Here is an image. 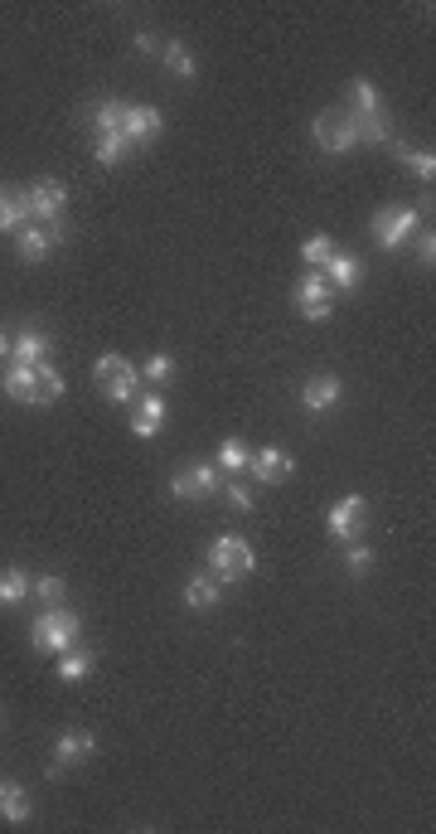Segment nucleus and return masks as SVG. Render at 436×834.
Returning <instances> with one entry per match:
<instances>
[{
  "label": "nucleus",
  "mask_w": 436,
  "mask_h": 834,
  "mask_svg": "<svg viewBox=\"0 0 436 834\" xmlns=\"http://www.w3.org/2000/svg\"><path fill=\"white\" fill-rule=\"evenodd\" d=\"M122 112H126V102H117V97H102V102H93L88 107V127H93V136H107V131H122Z\"/></svg>",
  "instance_id": "23"
},
{
  "label": "nucleus",
  "mask_w": 436,
  "mask_h": 834,
  "mask_svg": "<svg viewBox=\"0 0 436 834\" xmlns=\"http://www.w3.org/2000/svg\"><path fill=\"white\" fill-rule=\"evenodd\" d=\"M10 345H15V340H10V335H0V359H10Z\"/></svg>",
  "instance_id": "38"
},
{
  "label": "nucleus",
  "mask_w": 436,
  "mask_h": 834,
  "mask_svg": "<svg viewBox=\"0 0 436 834\" xmlns=\"http://www.w3.org/2000/svg\"><path fill=\"white\" fill-rule=\"evenodd\" d=\"M136 49H141V54H156L160 49V39L151 30H136Z\"/></svg>",
  "instance_id": "37"
},
{
  "label": "nucleus",
  "mask_w": 436,
  "mask_h": 834,
  "mask_svg": "<svg viewBox=\"0 0 436 834\" xmlns=\"http://www.w3.org/2000/svg\"><path fill=\"white\" fill-rule=\"evenodd\" d=\"M30 214L44 228H63V214H68V185L54 180V175H39L30 185Z\"/></svg>",
  "instance_id": "6"
},
{
  "label": "nucleus",
  "mask_w": 436,
  "mask_h": 834,
  "mask_svg": "<svg viewBox=\"0 0 436 834\" xmlns=\"http://www.w3.org/2000/svg\"><path fill=\"white\" fill-rule=\"evenodd\" d=\"M393 156H398V161H403L407 170L422 180V185H432V180H436V156H432V151H417V146H407V141H393Z\"/></svg>",
  "instance_id": "26"
},
{
  "label": "nucleus",
  "mask_w": 436,
  "mask_h": 834,
  "mask_svg": "<svg viewBox=\"0 0 436 834\" xmlns=\"http://www.w3.org/2000/svg\"><path fill=\"white\" fill-rule=\"evenodd\" d=\"M30 597H39L44 607H63V602H68V582H63L59 573H44V578L34 582Z\"/></svg>",
  "instance_id": "29"
},
{
  "label": "nucleus",
  "mask_w": 436,
  "mask_h": 834,
  "mask_svg": "<svg viewBox=\"0 0 436 834\" xmlns=\"http://www.w3.org/2000/svg\"><path fill=\"white\" fill-rule=\"evenodd\" d=\"M369 568H374V548H364L359 539L344 544V573H349V578H364Z\"/></svg>",
  "instance_id": "32"
},
{
  "label": "nucleus",
  "mask_w": 436,
  "mask_h": 834,
  "mask_svg": "<svg viewBox=\"0 0 436 834\" xmlns=\"http://www.w3.org/2000/svg\"><path fill=\"white\" fill-rule=\"evenodd\" d=\"M160 427H165V398H160V393H146V398H136V413H131V432H136L141 442H151Z\"/></svg>",
  "instance_id": "16"
},
{
  "label": "nucleus",
  "mask_w": 436,
  "mask_h": 834,
  "mask_svg": "<svg viewBox=\"0 0 436 834\" xmlns=\"http://www.w3.org/2000/svg\"><path fill=\"white\" fill-rule=\"evenodd\" d=\"M218 602H223V582H218L214 573H194V578L185 582V607L189 611H214Z\"/></svg>",
  "instance_id": "20"
},
{
  "label": "nucleus",
  "mask_w": 436,
  "mask_h": 834,
  "mask_svg": "<svg viewBox=\"0 0 436 834\" xmlns=\"http://www.w3.org/2000/svg\"><path fill=\"white\" fill-rule=\"evenodd\" d=\"M160 131H165V117H160L156 107H146V102H126L122 136L131 141V146H146V141H156Z\"/></svg>",
  "instance_id": "11"
},
{
  "label": "nucleus",
  "mask_w": 436,
  "mask_h": 834,
  "mask_svg": "<svg viewBox=\"0 0 436 834\" xmlns=\"http://www.w3.org/2000/svg\"><path fill=\"white\" fill-rule=\"evenodd\" d=\"M49 350H54V340H49L44 330H20L15 345H10V359H15V364H44Z\"/></svg>",
  "instance_id": "21"
},
{
  "label": "nucleus",
  "mask_w": 436,
  "mask_h": 834,
  "mask_svg": "<svg viewBox=\"0 0 436 834\" xmlns=\"http://www.w3.org/2000/svg\"><path fill=\"white\" fill-rule=\"evenodd\" d=\"M209 573L218 582H248L257 573V553H252L248 539H238V534H223L209 544Z\"/></svg>",
  "instance_id": "2"
},
{
  "label": "nucleus",
  "mask_w": 436,
  "mask_h": 834,
  "mask_svg": "<svg viewBox=\"0 0 436 834\" xmlns=\"http://www.w3.org/2000/svg\"><path fill=\"white\" fill-rule=\"evenodd\" d=\"M0 384H5V398H15V403H39V364H15L10 359Z\"/></svg>",
  "instance_id": "14"
},
{
  "label": "nucleus",
  "mask_w": 436,
  "mask_h": 834,
  "mask_svg": "<svg viewBox=\"0 0 436 834\" xmlns=\"http://www.w3.org/2000/svg\"><path fill=\"white\" fill-rule=\"evenodd\" d=\"M248 461H252V451L238 442V437H223L218 442V466L223 471H248Z\"/></svg>",
  "instance_id": "30"
},
{
  "label": "nucleus",
  "mask_w": 436,
  "mask_h": 834,
  "mask_svg": "<svg viewBox=\"0 0 436 834\" xmlns=\"http://www.w3.org/2000/svg\"><path fill=\"white\" fill-rule=\"evenodd\" d=\"M160 64L170 68L180 83H189V78L199 73V64H194V54H189L185 39H165V44H160Z\"/></svg>",
  "instance_id": "22"
},
{
  "label": "nucleus",
  "mask_w": 436,
  "mask_h": 834,
  "mask_svg": "<svg viewBox=\"0 0 436 834\" xmlns=\"http://www.w3.org/2000/svg\"><path fill=\"white\" fill-rule=\"evenodd\" d=\"M330 257H335V243H330V238H320V233H315V238H306V243H301V262H306L311 272H320V267H325Z\"/></svg>",
  "instance_id": "31"
},
{
  "label": "nucleus",
  "mask_w": 436,
  "mask_h": 834,
  "mask_svg": "<svg viewBox=\"0 0 436 834\" xmlns=\"http://www.w3.org/2000/svg\"><path fill=\"white\" fill-rule=\"evenodd\" d=\"M59 393H63V374L44 359L39 364V403H59Z\"/></svg>",
  "instance_id": "34"
},
{
  "label": "nucleus",
  "mask_w": 436,
  "mask_h": 834,
  "mask_svg": "<svg viewBox=\"0 0 436 834\" xmlns=\"http://www.w3.org/2000/svg\"><path fill=\"white\" fill-rule=\"evenodd\" d=\"M218 495H228V505H233L238 514H252V505H257V500H252V490H243V485H223Z\"/></svg>",
  "instance_id": "35"
},
{
  "label": "nucleus",
  "mask_w": 436,
  "mask_h": 834,
  "mask_svg": "<svg viewBox=\"0 0 436 834\" xmlns=\"http://www.w3.org/2000/svg\"><path fill=\"white\" fill-rule=\"evenodd\" d=\"M30 815H34L30 791L20 781H0V820L5 825H30Z\"/></svg>",
  "instance_id": "17"
},
{
  "label": "nucleus",
  "mask_w": 436,
  "mask_h": 834,
  "mask_svg": "<svg viewBox=\"0 0 436 834\" xmlns=\"http://www.w3.org/2000/svg\"><path fill=\"white\" fill-rule=\"evenodd\" d=\"M54 248H59V243H54V233H49L44 224H30V228L15 233V253H20V262H34V267H39Z\"/></svg>",
  "instance_id": "19"
},
{
  "label": "nucleus",
  "mask_w": 436,
  "mask_h": 834,
  "mask_svg": "<svg viewBox=\"0 0 436 834\" xmlns=\"http://www.w3.org/2000/svg\"><path fill=\"white\" fill-rule=\"evenodd\" d=\"M93 379H97V393L107 403H136V388H141V369L122 359V354H102L93 364Z\"/></svg>",
  "instance_id": "3"
},
{
  "label": "nucleus",
  "mask_w": 436,
  "mask_h": 834,
  "mask_svg": "<svg viewBox=\"0 0 436 834\" xmlns=\"http://www.w3.org/2000/svg\"><path fill=\"white\" fill-rule=\"evenodd\" d=\"M141 379H151L156 388H165L175 379V359H170V354H151V359L141 364Z\"/></svg>",
  "instance_id": "33"
},
{
  "label": "nucleus",
  "mask_w": 436,
  "mask_h": 834,
  "mask_svg": "<svg viewBox=\"0 0 436 834\" xmlns=\"http://www.w3.org/2000/svg\"><path fill=\"white\" fill-rule=\"evenodd\" d=\"M417 224H422V209L417 204H383V209H374V224H369V233H374L378 248H403L407 238L417 233Z\"/></svg>",
  "instance_id": "4"
},
{
  "label": "nucleus",
  "mask_w": 436,
  "mask_h": 834,
  "mask_svg": "<svg viewBox=\"0 0 436 834\" xmlns=\"http://www.w3.org/2000/svg\"><path fill=\"white\" fill-rule=\"evenodd\" d=\"M311 136H315V146H320L325 156H344V151L359 146L354 117H349V112H320V117L311 122Z\"/></svg>",
  "instance_id": "7"
},
{
  "label": "nucleus",
  "mask_w": 436,
  "mask_h": 834,
  "mask_svg": "<svg viewBox=\"0 0 436 834\" xmlns=\"http://www.w3.org/2000/svg\"><path fill=\"white\" fill-rule=\"evenodd\" d=\"M88 674H93V650H78V645H73L68 655H59V679L63 684H83Z\"/></svg>",
  "instance_id": "28"
},
{
  "label": "nucleus",
  "mask_w": 436,
  "mask_h": 834,
  "mask_svg": "<svg viewBox=\"0 0 436 834\" xmlns=\"http://www.w3.org/2000/svg\"><path fill=\"white\" fill-rule=\"evenodd\" d=\"M340 398H344V384L335 379V374H311L306 388H301V403H306L311 413H330Z\"/></svg>",
  "instance_id": "13"
},
{
  "label": "nucleus",
  "mask_w": 436,
  "mask_h": 834,
  "mask_svg": "<svg viewBox=\"0 0 436 834\" xmlns=\"http://www.w3.org/2000/svg\"><path fill=\"white\" fill-rule=\"evenodd\" d=\"M78 636H83V616L68 607L39 611V621L30 626V641L39 655H68V650L78 645Z\"/></svg>",
  "instance_id": "1"
},
{
  "label": "nucleus",
  "mask_w": 436,
  "mask_h": 834,
  "mask_svg": "<svg viewBox=\"0 0 436 834\" xmlns=\"http://www.w3.org/2000/svg\"><path fill=\"white\" fill-rule=\"evenodd\" d=\"M432 257H436V238H432V233H422V243H417V262H422L427 272H432Z\"/></svg>",
  "instance_id": "36"
},
{
  "label": "nucleus",
  "mask_w": 436,
  "mask_h": 834,
  "mask_svg": "<svg viewBox=\"0 0 436 834\" xmlns=\"http://www.w3.org/2000/svg\"><path fill=\"white\" fill-rule=\"evenodd\" d=\"M93 733L88 728H63L59 733V742H54V757H49V781H59L63 771H73V767H83L88 757H93Z\"/></svg>",
  "instance_id": "8"
},
{
  "label": "nucleus",
  "mask_w": 436,
  "mask_h": 834,
  "mask_svg": "<svg viewBox=\"0 0 436 834\" xmlns=\"http://www.w3.org/2000/svg\"><path fill=\"white\" fill-rule=\"evenodd\" d=\"M218 490H223L218 466H185V471L170 476V495L175 500H199V495H218Z\"/></svg>",
  "instance_id": "10"
},
{
  "label": "nucleus",
  "mask_w": 436,
  "mask_h": 834,
  "mask_svg": "<svg viewBox=\"0 0 436 834\" xmlns=\"http://www.w3.org/2000/svg\"><path fill=\"white\" fill-rule=\"evenodd\" d=\"M364 519H369L364 495H344V500H335L330 514H325V524H330V534H335L340 544H354V539L364 534Z\"/></svg>",
  "instance_id": "9"
},
{
  "label": "nucleus",
  "mask_w": 436,
  "mask_h": 834,
  "mask_svg": "<svg viewBox=\"0 0 436 834\" xmlns=\"http://www.w3.org/2000/svg\"><path fill=\"white\" fill-rule=\"evenodd\" d=\"M349 112H359V117H378L383 112V93H378V83H369V78H354L349 83Z\"/></svg>",
  "instance_id": "27"
},
{
  "label": "nucleus",
  "mask_w": 436,
  "mask_h": 834,
  "mask_svg": "<svg viewBox=\"0 0 436 834\" xmlns=\"http://www.w3.org/2000/svg\"><path fill=\"white\" fill-rule=\"evenodd\" d=\"M320 272H325V282H330L335 291H354L359 282H364V262H359L354 253H340V248H335V257H330Z\"/></svg>",
  "instance_id": "18"
},
{
  "label": "nucleus",
  "mask_w": 436,
  "mask_h": 834,
  "mask_svg": "<svg viewBox=\"0 0 436 834\" xmlns=\"http://www.w3.org/2000/svg\"><path fill=\"white\" fill-rule=\"evenodd\" d=\"M34 592V578L25 568H0V607H20Z\"/></svg>",
  "instance_id": "25"
},
{
  "label": "nucleus",
  "mask_w": 436,
  "mask_h": 834,
  "mask_svg": "<svg viewBox=\"0 0 436 834\" xmlns=\"http://www.w3.org/2000/svg\"><path fill=\"white\" fill-rule=\"evenodd\" d=\"M34 214H30V194L10 190V185H0V233H20V228H30Z\"/></svg>",
  "instance_id": "15"
},
{
  "label": "nucleus",
  "mask_w": 436,
  "mask_h": 834,
  "mask_svg": "<svg viewBox=\"0 0 436 834\" xmlns=\"http://www.w3.org/2000/svg\"><path fill=\"white\" fill-rule=\"evenodd\" d=\"M291 301H296V316L301 321H330V311H335V287L325 282V272H306L296 291H291Z\"/></svg>",
  "instance_id": "5"
},
{
  "label": "nucleus",
  "mask_w": 436,
  "mask_h": 834,
  "mask_svg": "<svg viewBox=\"0 0 436 834\" xmlns=\"http://www.w3.org/2000/svg\"><path fill=\"white\" fill-rule=\"evenodd\" d=\"M291 451H281V447H262V451H252V461H248V471L257 476L262 485H281V481H291Z\"/></svg>",
  "instance_id": "12"
},
{
  "label": "nucleus",
  "mask_w": 436,
  "mask_h": 834,
  "mask_svg": "<svg viewBox=\"0 0 436 834\" xmlns=\"http://www.w3.org/2000/svg\"><path fill=\"white\" fill-rule=\"evenodd\" d=\"M126 156H131V141H126L122 131H107V136H97L93 141V161L102 165V170H117Z\"/></svg>",
  "instance_id": "24"
}]
</instances>
